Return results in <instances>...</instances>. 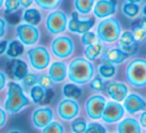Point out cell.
Here are the masks:
<instances>
[{"mask_svg":"<svg viewBox=\"0 0 146 133\" xmlns=\"http://www.w3.org/2000/svg\"><path fill=\"white\" fill-rule=\"evenodd\" d=\"M145 40H146V37H145Z\"/></svg>","mask_w":146,"mask_h":133,"instance_id":"681fc988","label":"cell"},{"mask_svg":"<svg viewBox=\"0 0 146 133\" xmlns=\"http://www.w3.org/2000/svg\"><path fill=\"white\" fill-rule=\"evenodd\" d=\"M53 111L49 107H40L32 112L31 123L36 129H43L53 120Z\"/></svg>","mask_w":146,"mask_h":133,"instance_id":"7c38bea8","label":"cell"},{"mask_svg":"<svg viewBox=\"0 0 146 133\" xmlns=\"http://www.w3.org/2000/svg\"><path fill=\"white\" fill-rule=\"evenodd\" d=\"M129 57L127 53L122 51L120 48H113L108 50L103 55V63L109 65L121 64Z\"/></svg>","mask_w":146,"mask_h":133,"instance_id":"d6986e66","label":"cell"},{"mask_svg":"<svg viewBox=\"0 0 146 133\" xmlns=\"http://www.w3.org/2000/svg\"><path fill=\"white\" fill-rule=\"evenodd\" d=\"M6 81H7L6 75L4 74V72H2V71L0 70V91L2 90V89L5 87V85H6Z\"/></svg>","mask_w":146,"mask_h":133,"instance_id":"b9f144b4","label":"cell"},{"mask_svg":"<svg viewBox=\"0 0 146 133\" xmlns=\"http://www.w3.org/2000/svg\"><path fill=\"white\" fill-rule=\"evenodd\" d=\"M3 3H4V0H0V8H1V6L3 5Z\"/></svg>","mask_w":146,"mask_h":133,"instance_id":"c3c4849f","label":"cell"},{"mask_svg":"<svg viewBox=\"0 0 146 133\" xmlns=\"http://www.w3.org/2000/svg\"><path fill=\"white\" fill-rule=\"evenodd\" d=\"M34 1L40 8L46 10L56 9L62 2V0H34Z\"/></svg>","mask_w":146,"mask_h":133,"instance_id":"f546056e","label":"cell"},{"mask_svg":"<svg viewBox=\"0 0 146 133\" xmlns=\"http://www.w3.org/2000/svg\"><path fill=\"white\" fill-rule=\"evenodd\" d=\"M121 33V24L116 18H106L97 26V36L101 41L111 43L116 41Z\"/></svg>","mask_w":146,"mask_h":133,"instance_id":"277c9868","label":"cell"},{"mask_svg":"<svg viewBox=\"0 0 146 133\" xmlns=\"http://www.w3.org/2000/svg\"><path fill=\"white\" fill-rule=\"evenodd\" d=\"M24 51V44L21 42L20 40H11L10 42L7 44L6 48V55L9 58H17L20 56Z\"/></svg>","mask_w":146,"mask_h":133,"instance_id":"7402d4cb","label":"cell"},{"mask_svg":"<svg viewBox=\"0 0 146 133\" xmlns=\"http://www.w3.org/2000/svg\"><path fill=\"white\" fill-rule=\"evenodd\" d=\"M48 75L55 83H60L64 81L67 76V67L65 63L61 61L53 62L49 67Z\"/></svg>","mask_w":146,"mask_h":133,"instance_id":"ac0fdd59","label":"cell"},{"mask_svg":"<svg viewBox=\"0 0 146 133\" xmlns=\"http://www.w3.org/2000/svg\"><path fill=\"white\" fill-rule=\"evenodd\" d=\"M68 78L76 84H85L89 82L94 75L93 65L88 59L77 57L73 59L68 67Z\"/></svg>","mask_w":146,"mask_h":133,"instance_id":"6da1fadb","label":"cell"},{"mask_svg":"<svg viewBox=\"0 0 146 133\" xmlns=\"http://www.w3.org/2000/svg\"><path fill=\"white\" fill-rule=\"evenodd\" d=\"M17 38L26 46L34 45L40 38V33L35 25H31L28 23L20 24L16 28Z\"/></svg>","mask_w":146,"mask_h":133,"instance_id":"ba28073f","label":"cell"},{"mask_svg":"<svg viewBox=\"0 0 146 133\" xmlns=\"http://www.w3.org/2000/svg\"><path fill=\"white\" fill-rule=\"evenodd\" d=\"M93 12L97 18H105L116 12L115 0H98L95 3Z\"/></svg>","mask_w":146,"mask_h":133,"instance_id":"5bb4252c","label":"cell"},{"mask_svg":"<svg viewBox=\"0 0 146 133\" xmlns=\"http://www.w3.org/2000/svg\"><path fill=\"white\" fill-rule=\"evenodd\" d=\"M45 94H46V89L41 87L40 85H34L31 87L30 97L34 103H42L45 98Z\"/></svg>","mask_w":146,"mask_h":133,"instance_id":"83f0119b","label":"cell"},{"mask_svg":"<svg viewBox=\"0 0 146 133\" xmlns=\"http://www.w3.org/2000/svg\"><path fill=\"white\" fill-rule=\"evenodd\" d=\"M124 109L129 114H135L139 111H143L146 109V102L144 99H142L139 95L135 93H131L124 99Z\"/></svg>","mask_w":146,"mask_h":133,"instance_id":"9a60e30c","label":"cell"},{"mask_svg":"<svg viewBox=\"0 0 146 133\" xmlns=\"http://www.w3.org/2000/svg\"><path fill=\"white\" fill-rule=\"evenodd\" d=\"M119 46L122 51L128 55H134L138 51V42L134 38L133 33L130 31H125L122 33L119 38Z\"/></svg>","mask_w":146,"mask_h":133,"instance_id":"e0dca14e","label":"cell"},{"mask_svg":"<svg viewBox=\"0 0 146 133\" xmlns=\"http://www.w3.org/2000/svg\"><path fill=\"white\" fill-rule=\"evenodd\" d=\"M139 122L140 125L144 128H146V111H144L143 113H141L140 115V118H139Z\"/></svg>","mask_w":146,"mask_h":133,"instance_id":"7bdbcfd3","label":"cell"},{"mask_svg":"<svg viewBox=\"0 0 146 133\" xmlns=\"http://www.w3.org/2000/svg\"><path fill=\"white\" fill-rule=\"evenodd\" d=\"M89 86L92 90L97 91V92H100V91L103 90L104 88V82L102 80V78L100 76H95L93 79H91L89 82Z\"/></svg>","mask_w":146,"mask_h":133,"instance_id":"e575fe53","label":"cell"},{"mask_svg":"<svg viewBox=\"0 0 146 133\" xmlns=\"http://www.w3.org/2000/svg\"><path fill=\"white\" fill-rule=\"evenodd\" d=\"M7 44H8V43H7L5 40H3V41H0V55H2L3 53H4L5 51H6Z\"/></svg>","mask_w":146,"mask_h":133,"instance_id":"f6af8a7d","label":"cell"},{"mask_svg":"<svg viewBox=\"0 0 146 133\" xmlns=\"http://www.w3.org/2000/svg\"><path fill=\"white\" fill-rule=\"evenodd\" d=\"M106 92L114 101L121 102L127 96L128 87L121 82H110L106 85Z\"/></svg>","mask_w":146,"mask_h":133,"instance_id":"2e32d148","label":"cell"},{"mask_svg":"<svg viewBox=\"0 0 146 133\" xmlns=\"http://www.w3.org/2000/svg\"><path fill=\"white\" fill-rule=\"evenodd\" d=\"M10 73L14 79L16 80H22L23 77L28 72V67L27 64L23 60L14 58L10 62Z\"/></svg>","mask_w":146,"mask_h":133,"instance_id":"ffe728a7","label":"cell"},{"mask_svg":"<svg viewBox=\"0 0 146 133\" xmlns=\"http://www.w3.org/2000/svg\"><path fill=\"white\" fill-rule=\"evenodd\" d=\"M22 82L25 86L27 87H32L35 84H37V75L35 73L27 72V74L23 77Z\"/></svg>","mask_w":146,"mask_h":133,"instance_id":"8d00e7d4","label":"cell"},{"mask_svg":"<svg viewBox=\"0 0 146 133\" xmlns=\"http://www.w3.org/2000/svg\"><path fill=\"white\" fill-rule=\"evenodd\" d=\"M23 20L25 21V23H28V24L37 25L41 21V14L35 8L27 9L23 14Z\"/></svg>","mask_w":146,"mask_h":133,"instance_id":"484cf974","label":"cell"},{"mask_svg":"<svg viewBox=\"0 0 146 133\" xmlns=\"http://www.w3.org/2000/svg\"><path fill=\"white\" fill-rule=\"evenodd\" d=\"M64 131V127L57 121H51L42 129L43 133H63Z\"/></svg>","mask_w":146,"mask_h":133,"instance_id":"1f68e13d","label":"cell"},{"mask_svg":"<svg viewBox=\"0 0 146 133\" xmlns=\"http://www.w3.org/2000/svg\"><path fill=\"white\" fill-rule=\"evenodd\" d=\"M6 27H7L6 21L3 18H0V38L2 36H4L5 32H6Z\"/></svg>","mask_w":146,"mask_h":133,"instance_id":"60d3db41","label":"cell"},{"mask_svg":"<svg viewBox=\"0 0 146 133\" xmlns=\"http://www.w3.org/2000/svg\"><path fill=\"white\" fill-rule=\"evenodd\" d=\"M62 94L67 98H79L82 94V90L75 83H68L62 87Z\"/></svg>","mask_w":146,"mask_h":133,"instance_id":"d4e9b609","label":"cell"},{"mask_svg":"<svg viewBox=\"0 0 146 133\" xmlns=\"http://www.w3.org/2000/svg\"><path fill=\"white\" fill-rule=\"evenodd\" d=\"M29 105V100L24 94L23 88L16 82H9L7 97L5 100V110L11 114H17Z\"/></svg>","mask_w":146,"mask_h":133,"instance_id":"7a4b0ae2","label":"cell"},{"mask_svg":"<svg viewBox=\"0 0 146 133\" xmlns=\"http://www.w3.org/2000/svg\"><path fill=\"white\" fill-rule=\"evenodd\" d=\"M103 46L101 43H92L90 45H87L84 50V55L89 61H94L95 59H97V57H99L100 55H102L103 53Z\"/></svg>","mask_w":146,"mask_h":133,"instance_id":"603a6c76","label":"cell"},{"mask_svg":"<svg viewBox=\"0 0 146 133\" xmlns=\"http://www.w3.org/2000/svg\"><path fill=\"white\" fill-rule=\"evenodd\" d=\"M141 0H126V2H130V3H139Z\"/></svg>","mask_w":146,"mask_h":133,"instance_id":"7dc6e473","label":"cell"},{"mask_svg":"<svg viewBox=\"0 0 146 133\" xmlns=\"http://www.w3.org/2000/svg\"><path fill=\"white\" fill-rule=\"evenodd\" d=\"M19 2H20V5L23 8H28L33 3V0H19Z\"/></svg>","mask_w":146,"mask_h":133,"instance_id":"ee69618b","label":"cell"},{"mask_svg":"<svg viewBox=\"0 0 146 133\" xmlns=\"http://www.w3.org/2000/svg\"><path fill=\"white\" fill-rule=\"evenodd\" d=\"M106 105V100L101 95H92L85 102V111L87 116L92 120L101 118L102 112Z\"/></svg>","mask_w":146,"mask_h":133,"instance_id":"9c48e42d","label":"cell"},{"mask_svg":"<svg viewBox=\"0 0 146 133\" xmlns=\"http://www.w3.org/2000/svg\"><path fill=\"white\" fill-rule=\"evenodd\" d=\"M6 121H7L6 110H3L2 108H0V129L6 124Z\"/></svg>","mask_w":146,"mask_h":133,"instance_id":"ab89813d","label":"cell"},{"mask_svg":"<svg viewBox=\"0 0 146 133\" xmlns=\"http://www.w3.org/2000/svg\"><path fill=\"white\" fill-rule=\"evenodd\" d=\"M98 72L99 75L103 78H111L115 75L116 73V67L113 65H109V64H102L99 66L98 68Z\"/></svg>","mask_w":146,"mask_h":133,"instance_id":"4dcf8cb0","label":"cell"},{"mask_svg":"<svg viewBox=\"0 0 146 133\" xmlns=\"http://www.w3.org/2000/svg\"><path fill=\"white\" fill-rule=\"evenodd\" d=\"M57 112L62 120L70 121L75 118L80 112V106L77 101L71 98L63 99L57 107Z\"/></svg>","mask_w":146,"mask_h":133,"instance_id":"30bf717a","label":"cell"},{"mask_svg":"<svg viewBox=\"0 0 146 133\" xmlns=\"http://www.w3.org/2000/svg\"><path fill=\"white\" fill-rule=\"evenodd\" d=\"M96 39H97V36H96L95 33L92 32V31H87V32L83 33V35H82V37H81L82 43H83L84 45H86V46L94 43L96 41Z\"/></svg>","mask_w":146,"mask_h":133,"instance_id":"f35d334b","label":"cell"},{"mask_svg":"<svg viewBox=\"0 0 146 133\" xmlns=\"http://www.w3.org/2000/svg\"><path fill=\"white\" fill-rule=\"evenodd\" d=\"M140 7L137 5V3H130L126 2L122 6V12L127 18H135L139 14Z\"/></svg>","mask_w":146,"mask_h":133,"instance_id":"f1b7e54d","label":"cell"},{"mask_svg":"<svg viewBox=\"0 0 146 133\" xmlns=\"http://www.w3.org/2000/svg\"><path fill=\"white\" fill-rule=\"evenodd\" d=\"M74 41L69 36H58L53 39L51 43V50L53 54L62 59L71 56L74 52Z\"/></svg>","mask_w":146,"mask_h":133,"instance_id":"5b68a950","label":"cell"},{"mask_svg":"<svg viewBox=\"0 0 146 133\" xmlns=\"http://www.w3.org/2000/svg\"><path fill=\"white\" fill-rule=\"evenodd\" d=\"M53 81L52 79L50 78L48 74H39L37 76V84L40 85L41 87H43L44 89H50L51 87L53 86Z\"/></svg>","mask_w":146,"mask_h":133,"instance_id":"836d02e7","label":"cell"},{"mask_svg":"<svg viewBox=\"0 0 146 133\" xmlns=\"http://www.w3.org/2000/svg\"><path fill=\"white\" fill-rule=\"evenodd\" d=\"M117 131L121 133H140V124L136 119L125 118L118 124Z\"/></svg>","mask_w":146,"mask_h":133,"instance_id":"44dd1931","label":"cell"},{"mask_svg":"<svg viewBox=\"0 0 146 133\" xmlns=\"http://www.w3.org/2000/svg\"><path fill=\"white\" fill-rule=\"evenodd\" d=\"M86 133H105L106 132V129L102 126L101 124L99 123H89L86 127Z\"/></svg>","mask_w":146,"mask_h":133,"instance_id":"d590c367","label":"cell"},{"mask_svg":"<svg viewBox=\"0 0 146 133\" xmlns=\"http://www.w3.org/2000/svg\"><path fill=\"white\" fill-rule=\"evenodd\" d=\"M124 116V107L117 101H110L106 103L102 112L101 119L105 123H115L121 120Z\"/></svg>","mask_w":146,"mask_h":133,"instance_id":"8fae6325","label":"cell"},{"mask_svg":"<svg viewBox=\"0 0 146 133\" xmlns=\"http://www.w3.org/2000/svg\"><path fill=\"white\" fill-rule=\"evenodd\" d=\"M94 5V0H75L74 7L81 14H88L91 12Z\"/></svg>","mask_w":146,"mask_h":133,"instance_id":"4316f807","label":"cell"},{"mask_svg":"<svg viewBox=\"0 0 146 133\" xmlns=\"http://www.w3.org/2000/svg\"><path fill=\"white\" fill-rule=\"evenodd\" d=\"M132 33L137 42H141L146 37V17L140 18L132 27Z\"/></svg>","mask_w":146,"mask_h":133,"instance_id":"cb8c5ba5","label":"cell"},{"mask_svg":"<svg viewBox=\"0 0 146 133\" xmlns=\"http://www.w3.org/2000/svg\"><path fill=\"white\" fill-rule=\"evenodd\" d=\"M142 14H143L144 17H146V2L143 5V7H142Z\"/></svg>","mask_w":146,"mask_h":133,"instance_id":"bcb514c9","label":"cell"},{"mask_svg":"<svg viewBox=\"0 0 146 133\" xmlns=\"http://www.w3.org/2000/svg\"><path fill=\"white\" fill-rule=\"evenodd\" d=\"M5 9H6V13H12L14 11H17L20 6V2L19 0H5Z\"/></svg>","mask_w":146,"mask_h":133,"instance_id":"74e56055","label":"cell"},{"mask_svg":"<svg viewBox=\"0 0 146 133\" xmlns=\"http://www.w3.org/2000/svg\"><path fill=\"white\" fill-rule=\"evenodd\" d=\"M86 127H87V124H86L85 119L83 118L74 119L72 124H71V129L75 133H84L86 130Z\"/></svg>","mask_w":146,"mask_h":133,"instance_id":"d6a6232c","label":"cell"},{"mask_svg":"<svg viewBox=\"0 0 146 133\" xmlns=\"http://www.w3.org/2000/svg\"><path fill=\"white\" fill-rule=\"evenodd\" d=\"M68 24L67 15L62 11H53L47 16L45 21V26L49 33L51 34H59L65 31Z\"/></svg>","mask_w":146,"mask_h":133,"instance_id":"8992f818","label":"cell"},{"mask_svg":"<svg viewBox=\"0 0 146 133\" xmlns=\"http://www.w3.org/2000/svg\"><path fill=\"white\" fill-rule=\"evenodd\" d=\"M28 59L34 69L43 70L49 65L50 54L44 46H35L28 50Z\"/></svg>","mask_w":146,"mask_h":133,"instance_id":"52a82bcc","label":"cell"},{"mask_svg":"<svg viewBox=\"0 0 146 133\" xmlns=\"http://www.w3.org/2000/svg\"><path fill=\"white\" fill-rule=\"evenodd\" d=\"M126 80L133 87L142 88L146 86V61L134 59L125 69Z\"/></svg>","mask_w":146,"mask_h":133,"instance_id":"3957f363","label":"cell"},{"mask_svg":"<svg viewBox=\"0 0 146 133\" xmlns=\"http://www.w3.org/2000/svg\"><path fill=\"white\" fill-rule=\"evenodd\" d=\"M94 23H95V19L94 18H90L88 20H79L78 13L73 12L72 18L69 20L67 26H68V29L70 32L83 34V33L89 31L93 27Z\"/></svg>","mask_w":146,"mask_h":133,"instance_id":"4fadbf2b","label":"cell"}]
</instances>
